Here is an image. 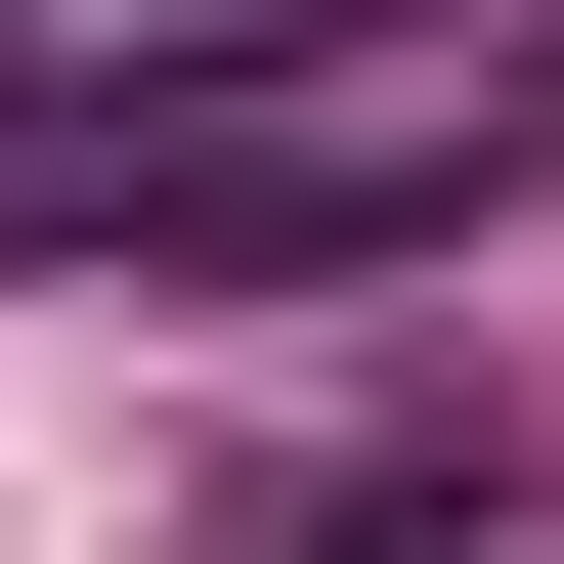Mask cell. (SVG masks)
<instances>
[{
	"mask_svg": "<svg viewBox=\"0 0 564 564\" xmlns=\"http://www.w3.org/2000/svg\"><path fill=\"white\" fill-rule=\"evenodd\" d=\"M564 131L521 87H217V131H131V174H0L44 261H174V304H261V261H434V217H521Z\"/></svg>",
	"mask_w": 564,
	"mask_h": 564,
	"instance_id": "6da1fadb",
	"label": "cell"
},
{
	"mask_svg": "<svg viewBox=\"0 0 564 564\" xmlns=\"http://www.w3.org/2000/svg\"><path fill=\"white\" fill-rule=\"evenodd\" d=\"M261 564H521V521H434V478H304V521H261Z\"/></svg>",
	"mask_w": 564,
	"mask_h": 564,
	"instance_id": "7a4b0ae2",
	"label": "cell"
}]
</instances>
